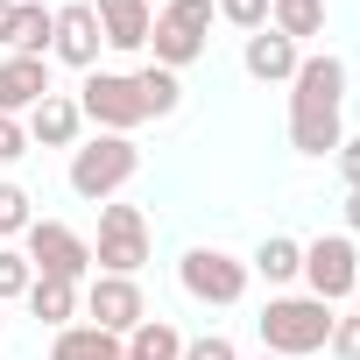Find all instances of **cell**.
<instances>
[{
	"mask_svg": "<svg viewBox=\"0 0 360 360\" xmlns=\"http://www.w3.org/2000/svg\"><path fill=\"white\" fill-rule=\"evenodd\" d=\"M304 297H318V304H346L353 297V283H360V255H353V233H318V240H304Z\"/></svg>",
	"mask_w": 360,
	"mask_h": 360,
	"instance_id": "52a82bcc",
	"label": "cell"
},
{
	"mask_svg": "<svg viewBox=\"0 0 360 360\" xmlns=\"http://www.w3.org/2000/svg\"><path fill=\"white\" fill-rule=\"evenodd\" d=\"M240 64H248V78H262V85H290L297 64H304V50H297L290 36H276V29H255L248 50H240Z\"/></svg>",
	"mask_w": 360,
	"mask_h": 360,
	"instance_id": "9a60e30c",
	"label": "cell"
},
{
	"mask_svg": "<svg viewBox=\"0 0 360 360\" xmlns=\"http://www.w3.org/2000/svg\"><path fill=\"white\" fill-rule=\"evenodd\" d=\"M99 15H92V0H71V8H57V36H50V57L71 64V71H99Z\"/></svg>",
	"mask_w": 360,
	"mask_h": 360,
	"instance_id": "8fae6325",
	"label": "cell"
},
{
	"mask_svg": "<svg viewBox=\"0 0 360 360\" xmlns=\"http://www.w3.org/2000/svg\"><path fill=\"white\" fill-rule=\"evenodd\" d=\"M36 226V198L22 191V184H0V240H15V233H29Z\"/></svg>",
	"mask_w": 360,
	"mask_h": 360,
	"instance_id": "603a6c76",
	"label": "cell"
},
{
	"mask_svg": "<svg viewBox=\"0 0 360 360\" xmlns=\"http://www.w3.org/2000/svg\"><path fill=\"white\" fill-rule=\"evenodd\" d=\"M127 78H134V99H141L148 120H169L176 106H184V78L162 71V64H141V71H127Z\"/></svg>",
	"mask_w": 360,
	"mask_h": 360,
	"instance_id": "ffe728a7",
	"label": "cell"
},
{
	"mask_svg": "<svg viewBox=\"0 0 360 360\" xmlns=\"http://www.w3.org/2000/svg\"><path fill=\"white\" fill-rule=\"evenodd\" d=\"M269 29L304 50L311 36H325V0H269Z\"/></svg>",
	"mask_w": 360,
	"mask_h": 360,
	"instance_id": "44dd1931",
	"label": "cell"
},
{
	"mask_svg": "<svg viewBox=\"0 0 360 360\" xmlns=\"http://www.w3.org/2000/svg\"><path fill=\"white\" fill-rule=\"evenodd\" d=\"M22 127H29V148H78V127H85V113H78V99L50 92V99H36V106L22 113Z\"/></svg>",
	"mask_w": 360,
	"mask_h": 360,
	"instance_id": "4fadbf2b",
	"label": "cell"
},
{
	"mask_svg": "<svg viewBox=\"0 0 360 360\" xmlns=\"http://www.w3.org/2000/svg\"><path fill=\"white\" fill-rule=\"evenodd\" d=\"M22 304H29V318H43L50 332H64V325H78V283H57V276H36Z\"/></svg>",
	"mask_w": 360,
	"mask_h": 360,
	"instance_id": "d6986e66",
	"label": "cell"
},
{
	"mask_svg": "<svg viewBox=\"0 0 360 360\" xmlns=\"http://www.w3.org/2000/svg\"><path fill=\"white\" fill-rule=\"evenodd\" d=\"M8 29H15V0H0V50H8Z\"/></svg>",
	"mask_w": 360,
	"mask_h": 360,
	"instance_id": "4dcf8cb0",
	"label": "cell"
},
{
	"mask_svg": "<svg viewBox=\"0 0 360 360\" xmlns=\"http://www.w3.org/2000/svg\"><path fill=\"white\" fill-rule=\"evenodd\" d=\"M248 276H262L269 290H290V283L304 276V240H290V233H269V240L248 255Z\"/></svg>",
	"mask_w": 360,
	"mask_h": 360,
	"instance_id": "2e32d148",
	"label": "cell"
},
{
	"mask_svg": "<svg viewBox=\"0 0 360 360\" xmlns=\"http://www.w3.org/2000/svg\"><path fill=\"white\" fill-rule=\"evenodd\" d=\"M346 141V64L304 57L290 78V148L297 155H339Z\"/></svg>",
	"mask_w": 360,
	"mask_h": 360,
	"instance_id": "6da1fadb",
	"label": "cell"
},
{
	"mask_svg": "<svg viewBox=\"0 0 360 360\" xmlns=\"http://www.w3.org/2000/svg\"><path fill=\"white\" fill-rule=\"evenodd\" d=\"M332 304H318V297H269L262 304V353H283V360H304V353H325V339H332Z\"/></svg>",
	"mask_w": 360,
	"mask_h": 360,
	"instance_id": "3957f363",
	"label": "cell"
},
{
	"mask_svg": "<svg viewBox=\"0 0 360 360\" xmlns=\"http://www.w3.org/2000/svg\"><path fill=\"white\" fill-rule=\"evenodd\" d=\"M78 113L99 127V134H134L148 113H141V99H134V78L127 71H85V85H78Z\"/></svg>",
	"mask_w": 360,
	"mask_h": 360,
	"instance_id": "9c48e42d",
	"label": "cell"
},
{
	"mask_svg": "<svg viewBox=\"0 0 360 360\" xmlns=\"http://www.w3.org/2000/svg\"><path fill=\"white\" fill-rule=\"evenodd\" d=\"M134 169H141V148L134 134H92L71 148V191L85 205H113L127 184H134Z\"/></svg>",
	"mask_w": 360,
	"mask_h": 360,
	"instance_id": "7a4b0ae2",
	"label": "cell"
},
{
	"mask_svg": "<svg viewBox=\"0 0 360 360\" xmlns=\"http://www.w3.org/2000/svg\"><path fill=\"white\" fill-rule=\"evenodd\" d=\"M15 8H22V0H15Z\"/></svg>",
	"mask_w": 360,
	"mask_h": 360,
	"instance_id": "d590c367",
	"label": "cell"
},
{
	"mask_svg": "<svg viewBox=\"0 0 360 360\" xmlns=\"http://www.w3.org/2000/svg\"><path fill=\"white\" fill-rule=\"evenodd\" d=\"M346 304H353V311H360V283H353V297H346Z\"/></svg>",
	"mask_w": 360,
	"mask_h": 360,
	"instance_id": "1f68e13d",
	"label": "cell"
},
{
	"mask_svg": "<svg viewBox=\"0 0 360 360\" xmlns=\"http://www.w3.org/2000/svg\"><path fill=\"white\" fill-rule=\"evenodd\" d=\"M339 176H346V191H360V134L339 141Z\"/></svg>",
	"mask_w": 360,
	"mask_h": 360,
	"instance_id": "f1b7e54d",
	"label": "cell"
},
{
	"mask_svg": "<svg viewBox=\"0 0 360 360\" xmlns=\"http://www.w3.org/2000/svg\"><path fill=\"white\" fill-rule=\"evenodd\" d=\"M184 360H240V346L226 332H205V339H184Z\"/></svg>",
	"mask_w": 360,
	"mask_h": 360,
	"instance_id": "4316f807",
	"label": "cell"
},
{
	"mask_svg": "<svg viewBox=\"0 0 360 360\" xmlns=\"http://www.w3.org/2000/svg\"><path fill=\"white\" fill-rule=\"evenodd\" d=\"M255 360H283V353H255Z\"/></svg>",
	"mask_w": 360,
	"mask_h": 360,
	"instance_id": "d6a6232c",
	"label": "cell"
},
{
	"mask_svg": "<svg viewBox=\"0 0 360 360\" xmlns=\"http://www.w3.org/2000/svg\"><path fill=\"white\" fill-rule=\"evenodd\" d=\"M0 325H8V318H0Z\"/></svg>",
	"mask_w": 360,
	"mask_h": 360,
	"instance_id": "e575fe53",
	"label": "cell"
},
{
	"mask_svg": "<svg viewBox=\"0 0 360 360\" xmlns=\"http://www.w3.org/2000/svg\"><path fill=\"white\" fill-rule=\"evenodd\" d=\"M325 353H332V360H360V311H339V318H332Z\"/></svg>",
	"mask_w": 360,
	"mask_h": 360,
	"instance_id": "484cf974",
	"label": "cell"
},
{
	"mask_svg": "<svg viewBox=\"0 0 360 360\" xmlns=\"http://www.w3.org/2000/svg\"><path fill=\"white\" fill-rule=\"evenodd\" d=\"M50 360H127V339H113V332H99V325H64L57 339H50Z\"/></svg>",
	"mask_w": 360,
	"mask_h": 360,
	"instance_id": "e0dca14e",
	"label": "cell"
},
{
	"mask_svg": "<svg viewBox=\"0 0 360 360\" xmlns=\"http://www.w3.org/2000/svg\"><path fill=\"white\" fill-rule=\"evenodd\" d=\"M29 283H36V269H29V255H22V248H8V240H0V304H15V297H29Z\"/></svg>",
	"mask_w": 360,
	"mask_h": 360,
	"instance_id": "cb8c5ba5",
	"label": "cell"
},
{
	"mask_svg": "<svg viewBox=\"0 0 360 360\" xmlns=\"http://www.w3.org/2000/svg\"><path fill=\"white\" fill-rule=\"evenodd\" d=\"M212 15H219L212 0H169V8H155V29H148L155 64L184 78V64L205 57V29H212Z\"/></svg>",
	"mask_w": 360,
	"mask_h": 360,
	"instance_id": "277c9868",
	"label": "cell"
},
{
	"mask_svg": "<svg viewBox=\"0 0 360 360\" xmlns=\"http://www.w3.org/2000/svg\"><path fill=\"white\" fill-rule=\"evenodd\" d=\"M212 8H219V22H226V29H240V36L269 29V0H212Z\"/></svg>",
	"mask_w": 360,
	"mask_h": 360,
	"instance_id": "d4e9b609",
	"label": "cell"
},
{
	"mask_svg": "<svg viewBox=\"0 0 360 360\" xmlns=\"http://www.w3.org/2000/svg\"><path fill=\"white\" fill-rule=\"evenodd\" d=\"M36 99H50V57H0V113H29Z\"/></svg>",
	"mask_w": 360,
	"mask_h": 360,
	"instance_id": "5bb4252c",
	"label": "cell"
},
{
	"mask_svg": "<svg viewBox=\"0 0 360 360\" xmlns=\"http://www.w3.org/2000/svg\"><path fill=\"white\" fill-rule=\"evenodd\" d=\"M127 360H184V332L169 318H141L127 332Z\"/></svg>",
	"mask_w": 360,
	"mask_h": 360,
	"instance_id": "7402d4cb",
	"label": "cell"
},
{
	"mask_svg": "<svg viewBox=\"0 0 360 360\" xmlns=\"http://www.w3.org/2000/svg\"><path fill=\"white\" fill-rule=\"evenodd\" d=\"M92 269L99 276H141L148 269V219H141V205H99Z\"/></svg>",
	"mask_w": 360,
	"mask_h": 360,
	"instance_id": "8992f818",
	"label": "cell"
},
{
	"mask_svg": "<svg viewBox=\"0 0 360 360\" xmlns=\"http://www.w3.org/2000/svg\"><path fill=\"white\" fill-rule=\"evenodd\" d=\"M92 15H99L106 50H120V57L148 50V29H155V8H148V0H92Z\"/></svg>",
	"mask_w": 360,
	"mask_h": 360,
	"instance_id": "7c38bea8",
	"label": "cell"
},
{
	"mask_svg": "<svg viewBox=\"0 0 360 360\" xmlns=\"http://www.w3.org/2000/svg\"><path fill=\"white\" fill-rule=\"evenodd\" d=\"M78 311H85V325H99V332L127 339V332L148 318V297H141V283H134V276H92V283L78 290Z\"/></svg>",
	"mask_w": 360,
	"mask_h": 360,
	"instance_id": "30bf717a",
	"label": "cell"
},
{
	"mask_svg": "<svg viewBox=\"0 0 360 360\" xmlns=\"http://www.w3.org/2000/svg\"><path fill=\"white\" fill-rule=\"evenodd\" d=\"M22 255H29L36 276H57V283H85V276H92V240L71 233L64 219H36V226L22 233Z\"/></svg>",
	"mask_w": 360,
	"mask_h": 360,
	"instance_id": "ba28073f",
	"label": "cell"
},
{
	"mask_svg": "<svg viewBox=\"0 0 360 360\" xmlns=\"http://www.w3.org/2000/svg\"><path fill=\"white\" fill-rule=\"evenodd\" d=\"M148 8H169V0H148Z\"/></svg>",
	"mask_w": 360,
	"mask_h": 360,
	"instance_id": "836d02e7",
	"label": "cell"
},
{
	"mask_svg": "<svg viewBox=\"0 0 360 360\" xmlns=\"http://www.w3.org/2000/svg\"><path fill=\"white\" fill-rule=\"evenodd\" d=\"M22 155H29V127L15 113H0V162H22Z\"/></svg>",
	"mask_w": 360,
	"mask_h": 360,
	"instance_id": "83f0119b",
	"label": "cell"
},
{
	"mask_svg": "<svg viewBox=\"0 0 360 360\" xmlns=\"http://www.w3.org/2000/svg\"><path fill=\"white\" fill-rule=\"evenodd\" d=\"M50 36H57V8L22 0V8H15V29H8V57H50Z\"/></svg>",
	"mask_w": 360,
	"mask_h": 360,
	"instance_id": "ac0fdd59",
	"label": "cell"
},
{
	"mask_svg": "<svg viewBox=\"0 0 360 360\" xmlns=\"http://www.w3.org/2000/svg\"><path fill=\"white\" fill-rule=\"evenodd\" d=\"M346 233H360V191H346Z\"/></svg>",
	"mask_w": 360,
	"mask_h": 360,
	"instance_id": "f546056e",
	"label": "cell"
},
{
	"mask_svg": "<svg viewBox=\"0 0 360 360\" xmlns=\"http://www.w3.org/2000/svg\"><path fill=\"white\" fill-rule=\"evenodd\" d=\"M176 283H184V297L191 304H212V311H226V304H240L248 297V262L240 255H226V248H184L176 255Z\"/></svg>",
	"mask_w": 360,
	"mask_h": 360,
	"instance_id": "5b68a950",
	"label": "cell"
}]
</instances>
